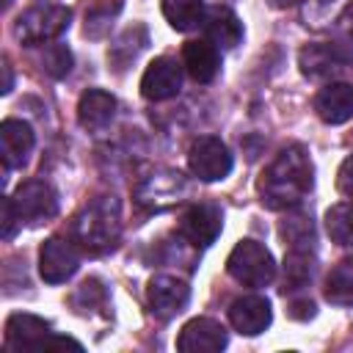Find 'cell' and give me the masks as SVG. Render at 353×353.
<instances>
[{"mask_svg":"<svg viewBox=\"0 0 353 353\" xmlns=\"http://www.w3.org/2000/svg\"><path fill=\"white\" fill-rule=\"evenodd\" d=\"M226 342H229L226 328L218 320H212V317H193L190 323L182 325L176 347L182 353H218V350L226 347Z\"/></svg>","mask_w":353,"mask_h":353,"instance_id":"7c38bea8","label":"cell"},{"mask_svg":"<svg viewBox=\"0 0 353 353\" xmlns=\"http://www.w3.org/2000/svg\"><path fill=\"white\" fill-rule=\"evenodd\" d=\"M160 6H163L165 22L179 33L199 28L204 19V3L201 0H160Z\"/></svg>","mask_w":353,"mask_h":353,"instance_id":"44dd1931","label":"cell"},{"mask_svg":"<svg viewBox=\"0 0 353 353\" xmlns=\"http://www.w3.org/2000/svg\"><path fill=\"white\" fill-rule=\"evenodd\" d=\"M185 190V182L179 174L168 171V174H152L141 188H138V201L154 210H163L174 201H179V193Z\"/></svg>","mask_w":353,"mask_h":353,"instance_id":"ffe728a7","label":"cell"},{"mask_svg":"<svg viewBox=\"0 0 353 353\" xmlns=\"http://www.w3.org/2000/svg\"><path fill=\"white\" fill-rule=\"evenodd\" d=\"M11 201H14V210H17L19 221L22 223H30V226L44 223V221H50V218L58 215V193L44 179H28V182H22L14 190Z\"/></svg>","mask_w":353,"mask_h":353,"instance_id":"ba28073f","label":"cell"},{"mask_svg":"<svg viewBox=\"0 0 353 353\" xmlns=\"http://www.w3.org/2000/svg\"><path fill=\"white\" fill-rule=\"evenodd\" d=\"M223 229V210L218 204H193L182 212L179 218V234L193 245V248H207L218 240Z\"/></svg>","mask_w":353,"mask_h":353,"instance_id":"9c48e42d","label":"cell"},{"mask_svg":"<svg viewBox=\"0 0 353 353\" xmlns=\"http://www.w3.org/2000/svg\"><path fill=\"white\" fill-rule=\"evenodd\" d=\"M201 28H204V39H210L218 50H234L243 41V22L226 6L207 8L204 19H201Z\"/></svg>","mask_w":353,"mask_h":353,"instance_id":"2e32d148","label":"cell"},{"mask_svg":"<svg viewBox=\"0 0 353 353\" xmlns=\"http://www.w3.org/2000/svg\"><path fill=\"white\" fill-rule=\"evenodd\" d=\"M342 28L353 36V6H347V11H345V17H342Z\"/></svg>","mask_w":353,"mask_h":353,"instance_id":"d6a6232c","label":"cell"},{"mask_svg":"<svg viewBox=\"0 0 353 353\" xmlns=\"http://www.w3.org/2000/svg\"><path fill=\"white\" fill-rule=\"evenodd\" d=\"M63 336L52 334L50 323L36 314H11L6 320V350H58Z\"/></svg>","mask_w":353,"mask_h":353,"instance_id":"8992f818","label":"cell"},{"mask_svg":"<svg viewBox=\"0 0 353 353\" xmlns=\"http://www.w3.org/2000/svg\"><path fill=\"white\" fill-rule=\"evenodd\" d=\"M33 143H36V135L28 121L6 119L0 124V152H3L6 168H22L33 152Z\"/></svg>","mask_w":353,"mask_h":353,"instance_id":"9a60e30c","label":"cell"},{"mask_svg":"<svg viewBox=\"0 0 353 353\" xmlns=\"http://www.w3.org/2000/svg\"><path fill=\"white\" fill-rule=\"evenodd\" d=\"M226 270L237 284L259 290V287H268L276 279V259L262 243L240 240L232 248L229 259H226Z\"/></svg>","mask_w":353,"mask_h":353,"instance_id":"3957f363","label":"cell"},{"mask_svg":"<svg viewBox=\"0 0 353 353\" xmlns=\"http://www.w3.org/2000/svg\"><path fill=\"white\" fill-rule=\"evenodd\" d=\"M116 116V97L102 91V88H88L83 91L77 102V121L88 132H102Z\"/></svg>","mask_w":353,"mask_h":353,"instance_id":"d6986e66","label":"cell"},{"mask_svg":"<svg viewBox=\"0 0 353 353\" xmlns=\"http://www.w3.org/2000/svg\"><path fill=\"white\" fill-rule=\"evenodd\" d=\"M182 66L196 83H212L221 72V50L210 39H193L182 47Z\"/></svg>","mask_w":353,"mask_h":353,"instance_id":"ac0fdd59","label":"cell"},{"mask_svg":"<svg viewBox=\"0 0 353 353\" xmlns=\"http://www.w3.org/2000/svg\"><path fill=\"white\" fill-rule=\"evenodd\" d=\"M72 237L91 254L110 251L121 237V204L116 196L91 199L72 221Z\"/></svg>","mask_w":353,"mask_h":353,"instance_id":"7a4b0ae2","label":"cell"},{"mask_svg":"<svg viewBox=\"0 0 353 353\" xmlns=\"http://www.w3.org/2000/svg\"><path fill=\"white\" fill-rule=\"evenodd\" d=\"M276 6H290V3H298V0H273Z\"/></svg>","mask_w":353,"mask_h":353,"instance_id":"836d02e7","label":"cell"},{"mask_svg":"<svg viewBox=\"0 0 353 353\" xmlns=\"http://www.w3.org/2000/svg\"><path fill=\"white\" fill-rule=\"evenodd\" d=\"M342 6H345V0H306V6H303V19H306V25H312V28H323V25H328L331 19L339 17Z\"/></svg>","mask_w":353,"mask_h":353,"instance_id":"4316f807","label":"cell"},{"mask_svg":"<svg viewBox=\"0 0 353 353\" xmlns=\"http://www.w3.org/2000/svg\"><path fill=\"white\" fill-rule=\"evenodd\" d=\"M353 63V50L339 41H314L298 52V66L309 80H334Z\"/></svg>","mask_w":353,"mask_h":353,"instance_id":"5b68a950","label":"cell"},{"mask_svg":"<svg viewBox=\"0 0 353 353\" xmlns=\"http://www.w3.org/2000/svg\"><path fill=\"white\" fill-rule=\"evenodd\" d=\"M188 168L201 182H218L232 171V152L215 135H201L188 149Z\"/></svg>","mask_w":353,"mask_h":353,"instance_id":"52a82bcc","label":"cell"},{"mask_svg":"<svg viewBox=\"0 0 353 353\" xmlns=\"http://www.w3.org/2000/svg\"><path fill=\"white\" fill-rule=\"evenodd\" d=\"M312 188H314V165L306 146L301 143L284 146L259 174L256 182L259 201L268 210H292L312 193Z\"/></svg>","mask_w":353,"mask_h":353,"instance_id":"6da1fadb","label":"cell"},{"mask_svg":"<svg viewBox=\"0 0 353 353\" xmlns=\"http://www.w3.org/2000/svg\"><path fill=\"white\" fill-rule=\"evenodd\" d=\"M325 232L336 245H353V201H339L325 210Z\"/></svg>","mask_w":353,"mask_h":353,"instance_id":"cb8c5ba5","label":"cell"},{"mask_svg":"<svg viewBox=\"0 0 353 353\" xmlns=\"http://www.w3.org/2000/svg\"><path fill=\"white\" fill-rule=\"evenodd\" d=\"M143 47H146V30H143V25H132V28H127V30L119 36V41L110 47L108 61H113L116 69H124L130 61L138 58V52H141Z\"/></svg>","mask_w":353,"mask_h":353,"instance_id":"d4e9b609","label":"cell"},{"mask_svg":"<svg viewBox=\"0 0 353 353\" xmlns=\"http://www.w3.org/2000/svg\"><path fill=\"white\" fill-rule=\"evenodd\" d=\"M270 320H273V309H270V301L262 295H243V298H234L229 306L232 328L245 336L262 334L270 325Z\"/></svg>","mask_w":353,"mask_h":353,"instance_id":"5bb4252c","label":"cell"},{"mask_svg":"<svg viewBox=\"0 0 353 353\" xmlns=\"http://www.w3.org/2000/svg\"><path fill=\"white\" fill-rule=\"evenodd\" d=\"M325 298L336 306H353V256L331 268L325 279Z\"/></svg>","mask_w":353,"mask_h":353,"instance_id":"7402d4cb","label":"cell"},{"mask_svg":"<svg viewBox=\"0 0 353 353\" xmlns=\"http://www.w3.org/2000/svg\"><path fill=\"white\" fill-rule=\"evenodd\" d=\"M314 113L325 124H345L353 119V85L325 83L314 97Z\"/></svg>","mask_w":353,"mask_h":353,"instance_id":"e0dca14e","label":"cell"},{"mask_svg":"<svg viewBox=\"0 0 353 353\" xmlns=\"http://www.w3.org/2000/svg\"><path fill=\"white\" fill-rule=\"evenodd\" d=\"M119 8H121V3L119 0H113V3H94L88 11H85V36H102L105 33V28H108V22L119 14Z\"/></svg>","mask_w":353,"mask_h":353,"instance_id":"83f0119b","label":"cell"},{"mask_svg":"<svg viewBox=\"0 0 353 353\" xmlns=\"http://www.w3.org/2000/svg\"><path fill=\"white\" fill-rule=\"evenodd\" d=\"M146 298H149L152 312L160 320H171L174 314H179L188 306L190 287L176 276H154L146 287Z\"/></svg>","mask_w":353,"mask_h":353,"instance_id":"4fadbf2b","label":"cell"},{"mask_svg":"<svg viewBox=\"0 0 353 353\" xmlns=\"http://www.w3.org/2000/svg\"><path fill=\"white\" fill-rule=\"evenodd\" d=\"M41 66L52 77H66L72 69V52L66 44H47L41 52Z\"/></svg>","mask_w":353,"mask_h":353,"instance_id":"f1b7e54d","label":"cell"},{"mask_svg":"<svg viewBox=\"0 0 353 353\" xmlns=\"http://www.w3.org/2000/svg\"><path fill=\"white\" fill-rule=\"evenodd\" d=\"M69 22H72V11L66 6H58V3L36 6L19 14V19L14 22V36L22 44H47L58 39L69 28Z\"/></svg>","mask_w":353,"mask_h":353,"instance_id":"277c9868","label":"cell"},{"mask_svg":"<svg viewBox=\"0 0 353 353\" xmlns=\"http://www.w3.org/2000/svg\"><path fill=\"white\" fill-rule=\"evenodd\" d=\"M80 268V254L72 240L50 237L39 251V273L47 284H63Z\"/></svg>","mask_w":353,"mask_h":353,"instance_id":"30bf717a","label":"cell"},{"mask_svg":"<svg viewBox=\"0 0 353 353\" xmlns=\"http://www.w3.org/2000/svg\"><path fill=\"white\" fill-rule=\"evenodd\" d=\"M179 88H182V66L168 55L154 58L141 77V94L149 102L171 99L179 94Z\"/></svg>","mask_w":353,"mask_h":353,"instance_id":"8fae6325","label":"cell"},{"mask_svg":"<svg viewBox=\"0 0 353 353\" xmlns=\"http://www.w3.org/2000/svg\"><path fill=\"white\" fill-rule=\"evenodd\" d=\"M11 3H14V0H3V8H8V6H11Z\"/></svg>","mask_w":353,"mask_h":353,"instance_id":"e575fe53","label":"cell"},{"mask_svg":"<svg viewBox=\"0 0 353 353\" xmlns=\"http://www.w3.org/2000/svg\"><path fill=\"white\" fill-rule=\"evenodd\" d=\"M314 273V259L309 256V248H290L284 256V292L301 290L312 281Z\"/></svg>","mask_w":353,"mask_h":353,"instance_id":"603a6c76","label":"cell"},{"mask_svg":"<svg viewBox=\"0 0 353 353\" xmlns=\"http://www.w3.org/2000/svg\"><path fill=\"white\" fill-rule=\"evenodd\" d=\"M11 85H14V74H11L8 61H3V94H8V91H11Z\"/></svg>","mask_w":353,"mask_h":353,"instance_id":"1f68e13d","label":"cell"},{"mask_svg":"<svg viewBox=\"0 0 353 353\" xmlns=\"http://www.w3.org/2000/svg\"><path fill=\"white\" fill-rule=\"evenodd\" d=\"M336 188L345 199L353 201V157H347L342 165H339V174H336Z\"/></svg>","mask_w":353,"mask_h":353,"instance_id":"4dcf8cb0","label":"cell"},{"mask_svg":"<svg viewBox=\"0 0 353 353\" xmlns=\"http://www.w3.org/2000/svg\"><path fill=\"white\" fill-rule=\"evenodd\" d=\"M281 237L290 243V248H312V240H314L312 218H306V215L287 218L281 223Z\"/></svg>","mask_w":353,"mask_h":353,"instance_id":"484cf974","label":"cell"},{"mask_svg":"<svg viewBox=\"0 0 353 353\" xmlns=\"http://www.w3.org/2000/svg\"><path fill=\"white\" fill-rule=\"evenodd\" d=\"M17 223H22V221H19L17 210H14L11 196H6V199H3V240H11V237H14Z\"/></svg>","mask_w":353,"mask_h":353,"instance_id":"f546056e","label":"cell"}]
</instances>
